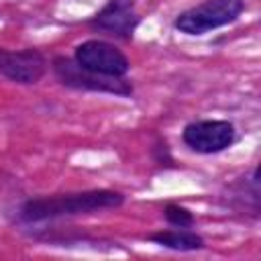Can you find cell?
I'll use <instances>...</instances> for the list:
<instances>
[{"mask_svg":"<svg viewBox=\"0 0 261 261\" xmlns=\"http://www.w3.org/2000/svg\"><path fill=\"white\" fill-rule=\"evenodd\" d=\"M124 202L122 194L112 190H90L75 194H55L27 200L18 208V218L22 222H41L59 216L90 214L106 208H118Z\"/></svg>","mask_w":261,"mask_h":261,"instance_id":"1","label":"cell"},{"mask_svg":"<svg viewBox=\"0 0 261 261\" xmlns=\"http://www.w3.org/2000/svg\"><path fill=\"white\" fill-rule=\"evenodd\" d=\"M245 8L243 0H204L202 4L184 10L175 18V29L186 35H204L218 27L234 22Z\"/></svg>","mask_w":261,"mask_h":261,"instance_id":"2","label":"cell"},{"mask_svg":"<svg viewBox=\"0 0 261 261\" xmlns=\"http://www.w3.org/2000/svg\"><path fill=\"white\" fill-rule=\"evenodd\" d=\"M73 59L84 69L98 75H106V77H122L130 69V63L120 49L98 39L77 45Z\"/></svg>","mask_w":261,"mask_h":261,"instance_id":"3","label":"cell"},{"mask_svg":"<svg viewBox=\"0 0 261 261\" xmlns=\"http://www.w3.org/2000/svg\"><path fill=\"white\" fill-rule=\"evenodd\" d=\"M53 71L61 80V84L71 86V88H84V90H94V92H110V94H120L128 96L133 92V86L124 82L122 77H106L92 73L77 65L75 59L67 57H55L53 59Z\"/></svg>","mask_w":261,"mask_h":261,"instance_id":"4","label":"cell"},{"mask_svg":"<svg viewBox=\"0 0 261 261\" xmlns=\"http://www.w3.org/2000/svg\"><path fill=\"white\" fill-rule=\"evenodd\" d=\"M184 143L196 153H218L232 145L234 126L228 120H198L184 128Z\"/></svg>","mask_w":261,"mask_h":261,"instance_id":"5","label":"cell"},{"mask_svg":"<svg viewBox=\"0 0 261 261\" xmlns=\"http://www.w3.org/2000/svg\"><path fill=\"white\" fill-rule=\"evenodd\" d=\"M47 59L35 49L8 51L0 47V73L18 84H35L45 75Z\"/></svg>","mask_w":261,"mask_h":261,"instance_id":"6","label":"cell"},{"mask_svg":"<svg viewBox=\"0 0 261 261\" xmlns=\"http://www.w3.org/2000/svg\"><path fill=\"white\" fill-rule=\"evenodd\" d=\"M90 24L108 35L130 39L139 24L135 0H108V4L90 20Z\"/></svg>","mask_w":261,"mask_h":261,"instance_id":"7","label":"cell"},{"mask_svg":"<svg viewBox=\"0 0 261 261\" xmlns=\"http://www.w3.org/2000/svg\"><path fill=\"white\" fill-rule=\"evenodd\" d=\"M149 241L173 249V251H198L204 247V239L192 230L179 228V230H161V232H153L149 234Z\"/></svg>","mask_w":261,"mask_h":261,"instance_id":"8","label":"cell"},{"mask_svg":"<svg viewBox=\"0 0 261 261\" xmlns=\"http://www.w3.org/2000/svg\"><path fill=\"white\" fill-rule=\"evenodd\" d=\"M163 214H165V220H167L169 224L177 226V228H190V226L194 224V216H192V212H190L188 208H184V206L167 204L165 210H163Z\"/></svg>","mask_w":261,"mask_h":261,"instance_id":"9","label":"cell"}]
</instances>
